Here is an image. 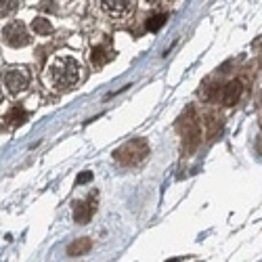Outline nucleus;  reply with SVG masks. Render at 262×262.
Instances as JSON below:
<instances>
[{
  "mask_svg": "<svg viewBox=\"0 0 262 262\" xmlns=\"http://www.w3.org/2000/svg\"><path fill=\"white\" fill-rule=\"evenodd\" d=\"M95 214V198L89 202H78L74 208V218L76 223H89Z\"/></svg>",
  "mask_w": 262,
  "mask_h": 262,
  "instance_id": "nucleus-7",
  "label": "nucleus"
},
{
  "mask_svg": "<svg viewBox=\"0 0 262 262\" xmlns=\"http://www.w3.org/2000/svg\"><path fill=\"white\" fill-rule=\"evenodd\" d=\"M80 63L70 55H57L47 65V82L57 91H70L80 82Z\"/></svg>",
  "mask_w": 262,
  "mask_h": 262,
  "instance_id": "nucleus-1",
  "label": "nucleus"
},
{
  "mask_svg": "<svg viewBox=\"0 0 262 262\" xmlns=\"http://www.w3.org/2000/svg\"><path fill=\"white\" fill-rule=\"evenodd\" d=\"M17 7H19V0H0V19L15 13Z\"/></svg>",
  "mask_w": 262,
  "mask_h": 262,
  "instance_id": "nucleus-13",
  "label": "nucleus"
},
{
  "mask_svg": "<svg viewBox=\"0 0 262 262\" xmlns=\"http://www.w3.org/2000/svg\"><path fill=\"white\" fill-rule=\"evenodd\" d=\"M91 179H93V174H91V172H82L80 177H78V185H82V183H89Z\"/></svg>",
  "mask_w": 262,
  "mask_h": 262,
  "instance_id": "nucleus-14",
  "label": "nucleus"
},
{
  "mask_svg": "<svg viewBox=\"0 0 262 262\" xmlns=\"http://www.w3.org/2000/svg\"><path fill=\"white\" fill-rule=\"evenodd\" d=\"M109 59H112V53H109L105 47H95L93 49V63H95V68H103Z\"/></svg>",
  "mask_w": 262,
  "mask_h": 262,
  "instance_id": "nucleus-9",
  "label": "nucleus"
},
{
  "mask_svg": "<svg viewBox=\"0 0 262 262\" xmlns=\"http://www.w3.org/2000/svg\"><path fill=\"white\" fill-rule=\"evenodd\" d=\"M3 40L11 49H24L30 45V32L21 21H11L3 30Z\"/></svg>",
  "mask_w": 262,
  "mask_h": 262,
  "instance_id": "nucleus-4",
  "label": "nucleus"
},
{
  "mask_svg": "<svg viewBox=\"0 0 262 262\" xmlns=\"http://www.w3.org/2000/svg\"><path fill=\"white\" fill-rule=\"evenodd\" d=\"M26 120H28V114L24 112V109H21V105H15V107L11 109V114L7 116V122H9V124H17V126L24 124Z\"/></svg>",
  "mask_w": 262,
  "mask_h": 262,
  "instance_id": "nucleus-10",
  "label": "nucleus"
},
{
  "mask_svg": "<svg viewBox=\"0 0 262 262\" xmlns=\"http://www.w3.org/2000/svg\"><path fill=\"white\" fill-rule=\"evenodd\" d=\"M32 30L36 34H40V36H49V34H53V24L47 17H36L32 21Z\"/></svg>",
  "mask_w": 262,
  "mask_h": 262,
  "instance_id": "nucleus-8",
  "label": "nucleus"
},
{
  "mask_svg": "<svg viewBox=\"0 0 262 262\" xmlns=\"http://www.w3.org/2000/svg\"><path fill=\"white\" fill-rule=\"evenodd\" d=\"M3 84H5L7 93H11V95L24 93L30 86V72L26 68H21V65H17V68H9L3 76Z\"/></svg>",
  "mask_w": 262,
  "mask_h": 262,
  "instance_id": "nucleus-3",
  "label": "nucleus"
},
{
  "mask_svg": "<svg viewBox=\"0 0 262 262\" xmlns=\"http://www.w3.org/2000/svg\"><path fill=\"white\" fill-rule=\"evenodd\" d=\"M91 250V242L89 239H78V242H74L70 248H68V254L70 256H80L84 252H89Z\"/></svg>",
  "mask_w": 262,
  "mask_h": 262,
  "instance_id": "nucleus-11",
  "label": "nucleus"
},
{
  "mask_svg": "<svg viewBox=\"0 0 262 262\" xmlns=\"http://www.w3.org/2000/svg\"><path fill=\"white\" fill-rule=\"evenodd\" d=\"M149 156V145L143 141V139H133V141H128L126 145H122L114 158L116 162H120L122 166H137L141 164L145 158Z\"/></svg>",
  "mask_w": 262,
  "mask_h": 262,
  "instance_id": "nucleus-2",
  "label": "nucleus"
},
{
  "mask_svg": "<svg viewBox=\"0 0 262 262\" xmlns=\"http://www.w3.org/2000/svg\"><path fill=\"white\" fill-rule=\"evenodd\" d=\"M166 21H168V15H164V13L156 15V17H149V19H147V30H149V32H160V30L164 28Z\"/></svg>",
  "mask_w": 262,
  "mask_h": 262,
  "instance_id": "nucleus-12",
  "label": "nucleus"
},
{
  "mask_svg": "<svg viewBox=\"0 0 262 262\" xmlns=\"http://www.w3.org/2000/svg\"><path fill=\"white\" fill-rule=\"evenodd\" d=\"M147 3H149V5H156V3H160V0H147Z\"/></svg>",
  "mask_w": 262,
  "mask_h": 262,
  "instance_id": "nucleus-15",
  "label": "nucleus"
},
{
  "mask_svg": "<svg viewBox=\"0 0 262 262\" xmlns=\"http://www.w3.org/2000/svg\"><path fill=\"white\" fill-rule=\"evenodd\" d=\"M239 97H242V84H239V82H229L225 89L221 91V101L227 107L235 105L239 101Z\"/></svg>",
  "mask_w": 262,
  "mask_h": 262,
  "instance_id": "nucleus-6",
  "label": "nucleus"
},
{
  "mask_svg": "<svg viewBox=\"0 0 262 262\" xmlns=\"http://www.w3.org/2000/svg\"><path fill=\"white\" fill-rule=\"evenodd\" d=\"M135 7H137V0H103V11L116 19L128 17L135 11Z\"/></svg>",
  "mask_w": 262,
  "mask_h": 262,
  "instance_id": "nucleus-5",
  "label": "nucleus"
}]
</instances>
